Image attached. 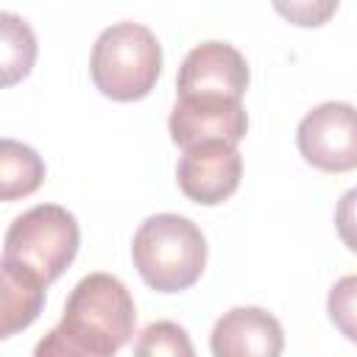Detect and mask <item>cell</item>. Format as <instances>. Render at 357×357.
<instances>
[{
    "label": "cell",
    "mask_w": 357,
    "mask_h": 357,
    "mask_svg": "<svg viewBox=\"0 0 357 357\" xmlns=\"http://www.w3.org/2000/svg\"><path fill=\"white\" fill-rule=\"evenodd\" d=\"M81 243L78 220L59 204H36L17 215L3 240V259L56 282L75 259Z\"/></svg>",
    "instance_id": "277c9868"
},
{
    "label": "cell",
    "mask_w": 357,
    "mask_h": 357,
    "mask_svg": "<svg viewBox=\"0 0 357 357\" xmlns=\"http://www.w3.org/2000/svg\"><path fill=\"white\" fill-rule=\"evenodd\" d=\"M167 128H170V139L181 151L206 139H226L237 145L248 131V114L240 98L178 95Z\"/></svg>",
    "instance_id": "52a82bcc"
},
{
    "label": "cell",
    "mask_w": 357,
    "mask_h": 357,
    "mask_svg": "<svg viewBox=\"0 0 357 357\" xmlns=\"http://www.w3.org/2000/svg\"><path fill=\"white\" fill-rule=\"evenodd\" d=\"M276 14L298 28H318L329 22L340 0H271Z\"/></svg>",
    "instance_id": "9a60e30c"
},
{
    "label": "cell",
    "mask_w": 357,
    "mask_h": 357,
    "mask_svg": "<svg viewBox=\"0 0 357 357\" xmlns=\"http://www.w3.org/2000/svg\"><path fill=\"white\" fill-rule=\"evenodd\" d=\"M162 73V45L142 22H114L92 45L89 75L100 95L131 103L156 86Z\"/></svg>",
    "instance_id": "3957f363"
},
{
    "label": "cell",
    "mask_w": 357,
    "mask_h": 357,
    "mask_svg": "<svg viewBox=\"0 0 357 357\" xmlns=\"http://www.w3.org/2000/svg\"><path fill=\"white\" fill-rule=\"evenodd\" d=\"M326 312L335 329L346 340L357 343V273H349L332 284L326 296Z\"/></svg>",
    "instance_id": "5bb4252c"
},
{
    "label": "cell",
    "mask_w": 357,
    "mask_h": 357,
    "mask_svg": "<svg viewBox=\"0 0 357 357\" xmlns=\"http://www.w3.org/2000/svg\"><path fill=\"white\" fill-rule=\"evenodd\" d=\"M137 310L112 273H86L67 296L61 321L36 343V357H112L134 335Z\"/></svg>",
    "instance_id": "6da1fadb"
},
{
    "label": "cell",
    "mask_w": 357,
    "mask_h": 357,
    "mask_svg": "<svg viewBox=\"0 0 357 357\" xmlns=\"http://www.w3.org/2000/svg\"><path fill=\"white\" fill-rule=\"evenodd\" d=\"M243 176V156L234 142L226 139H206L198 145L184 148L178 165H176V181L178 190L201 204L215 206L234 195Z\"/></svg>",
    "instance_id": "8992f818"
},
{
    "label": "cell",
    "mask_w": 357,
    "mask_h": 357,
    "mask_svg": "<svg viewBox=\"0 0 357 357\" xmlns=\"http://www.w3.org/2000/svg\"><path fill=\"white\" fill-rule=\"evenodd\" d=\"M215 357H276L284 349L282 324L262 307H234L215 321Z\"/></svg>",
    "instance_id": "9c48e42d"
},
{
    "label": "cell",
    "mask_w": 357,
    "mask_h": 357,
    "mask_svg": "<svg viewBox=\"0 0 357 357\" xmlns=\"http://www.w3.org/2000/svg\"><path fill=\"white\" fill-rule=\"evenodd\" d=\"M296 142L307 165L324 173H349L357 167V109L343 100H326L310 109Z\"/></svg>",
    "instance_id": "5b68a950"
},
{
    "label": "cell",
    "mask_w": 357,
    "mask_h": 357,
    "mask_svg": "<svg viewBox=\"0 0 357 357\" xmlns=\"http://www.w3.org/2000/svg\"><path fill=\"white\" fill-rule=\"evenodd\" d=\"M131 259L142 282L156 293H181L206 268V237L190 218L159 212L134 231Z\"/></svg>",
    "instance_id": "7a4b0ae2"
},
{
    "label": "cell",
    "mask_w": 357,
    "mask_h": 357,
    "mask_svg": "<svg viewBox=\"0 0 357 357\" xmlns=\"http://www.w3.org/2000/svg\"><path fill=\"white\" fill-rule=\"evenodd\" d=\"M335 229H337V237L343 240V245L357 254V187L346 190L337 201V209H335Z\"/></svg>",
    "instance_id": "2e32d148"
},
{
    "label": "cell",
    "mask_w": 357,
    "mask_h": 357,
    "mask_svg": "<svg viewBox=\"0 0 357 357\" xmlns=\"http://www.w3.org/2000/svg\"><path fill=\"white\" fill-rule=\"evenodd\" d=\"M134 351L137 354H151V357H156V354H173V357H192V343H190V335L178 326V324H173V321H156V324H151V326H145L142 329V335H139V340L134 343Z\"/></svg>",
    "instance_id": "4fadbf2b"
},
{
    "label": "cell",
    "mask_w": 357,
    "mask_h": 357,
    "mask_svg": "<svg viewBox=\"0 0 357 357\" xmlns=\"http://www.w3.org/2000/svg\"><path fill=\"white\" fill-rule=\"evenodd\" d=\"M248 89V64L245 56L229 42H201L195 45L176 75L178 95H226L240 98Z\"/></svg>",
    "instance_id": "ba28073f"
},
{
    "label": "cell",
    "mask_w": 357,
    "mask_h": 357,
    "mask_svg": "<svg viewBox=\"0 0 357 357\" xmlns=\"http://www.w3.org/2000/svg\"><path fill=\"white\" fill-rule=\"evenodd\" d=\"M45 287L47 282L33 271L0 262V337H11L20 329H28L42 307H45Z\"/></svg>",
    "instance_id": "30bf717a"
},
{
    "label": "cell",
    "mask_w": 357,
    "mask_h": 357,
    "mask_svg": "<svg viewBox=\"0 0 357 357\" xmlns=\"http://www.w3.org/2000/svg\"><path fill=\"white\" fill-rule=\"evenodd\" d=\"M45 178V162L42 156L11 137H3L0 142V198L17 201L39 190Z\"/></svg>",
    "instance_id": "8fae6325"
},
{
    "label": "cell",
    "mask_w": 357,
    "mask_h": 357,
    "mask_svg": "<svg viewBox=\"0 0 357 357\" xmlns=\"http://www.w3.org/2000/svg\"><path fill=\"white\" fill-rule=\"evenodd\" d=\"M0 31H3V45H0L3 86H11L31 73V67L36 61V36H33L31 25L11 11L0 14Z\"/></svg>",
    "instance_id": "7c38bea8"
}]
</instances>
